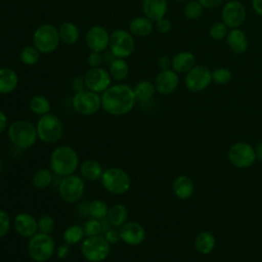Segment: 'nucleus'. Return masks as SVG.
<instances>
[{"label": "nucleus", "mask_w": 262, "mask_h": 262, "mask_svg": "<svg viewBox=\"0 0 262 262\" xmlns=\"http://www.w3.org/2000/svg\"><path fill=\"white\" fill-rule=\"evenodd\" d=\"M13 228L20 236L30 238L38 232L37 219L30 213H18L13 219Z\"/></svg>", "instance_id": "a211bd4d"}, {"label": "nucleus", "mask_w": 262, "mask_h": 262, "mask_svg": "<svg viewBox=\"0 0 262 262\" xmlns=\"http://www.w3.org/2000/svg\"><path fill=\"white\" fill-rule=\"evenodd\" d=\"M2 169H3V162H2V160L0 159V173H1Z\"/></svg>", "instance_id": "5fc2aeb1"}, {"label": "nucleus", "mask_w": 262, "mask_h": 262, "mask_svg": "<svg viewBox=\"0 0 262 262\" xmlns=\"http://www.w3.org/2000/svg\"><path fill=\"white\" fill-rule=\"evenodd\" d=\"M84 232L86 236H93V235H98L100 234V232L102 231V223L100 220L98 219H94V218H90L88 219L84 225Z\"/></svg>", "instance_id": "4c0bfd02"}, {"label": "nucleus", "mask_w": 262, "mask_h": 262, "mask_svg": "<svg viewBox=\"0 0 262 262\" xmlns=\"http://www.w3.org/2000/svg\"><path fill=\"white\" fill-rule=\"evenodd\" d=\"M195 58L192 53L182 51L174 55L172 58V68L175 72L185 73L194 67Z\"/></svg>", "instance_id": "393cba45"}, {"label": "nucleus", "mask_w": 262, "mask_h": 262, "mask_svg": "<svg viewBox=\"0 0 262 262\" xmlns=\"http://www.w3.org/2000/svg\"><path fill=\"white\" fill-rule=\"evenodd\" d=\"M36 129L38 138L48 144L57 142L63 134L61 120L52 113L41 116L36 123Z\"/></svg>", "instance_id": "423d86ee"}, {"label": "nucleus", "mask_w": 262, "mask_h": 262, "mask_svg": "<svg viewBox=\"0 0 262 262\" xmlns=\"http://www.w3.org/2000/svg\"><path fill=\"white\" fill-rule=\"evenodd\" d=\"M195 249L202 254H209L215 246V237L208 231L199 233L194 242Z\"/></svg>", "instance_id": "72a5a7b5"}, {"label": "nucleus", "mask_w": 262, "mask_h": 262, "mask_svg": "<svg viewBox=\"0 0 262 262\" xmlns=\"http://www.w3.org/2000/svg\"><path fill=\"white\" fill-rule=\"evenodd\" d=\"M85 232H84V228L83 226L79 225V224H74L69 226L62 234V238L64 244L69 245V246H75L79 243H81L84 238Z\"/></svg>", "instance_id": "473e14b6"}, {"label": "nucleus", "mask_w": 262, "mask_h": 262, "mask_svg": "<svg viewBox=\"0 0 262 262\" xmlns=\"http://www.w3.org/2000/svg\"><path fill=\"white\" fill-rule=\"evenodd\" d=\"M60 42L67 45H74L80 39V30L78 26L72 21H63L58 27Z\"/></svg>", "instance_id": "4be33fe9"}, {"label": "nucleus", "mask_w": 262, "mask_h": 262, "mask_svg": "<svg viewBox=\"0 0 262 262\" xmlns=\"http://www.w3.org/2000/svg\"><path fill=\"white\" fill-rule=\"evenodd\" d=\"M72 105L76 113L81 116H92L101 107V95L87 88L75 92Z\"/></svg>", "instance_id": "9d476101"}, {"label": "nucleus", "mask_w": 262, "mask_h": 262, "mask_svg": "<svg viewBox=\"0 0 262 262\" xmlns=\"http://www.w3.org/2000/svg\"><path fill=\"white\" fill-rule=\"evenodd\" d=\"M156 28L160 33L166 34L171 30V21L168 18L163 17L156 21Z\"/></svg>", "instance_id": "a18cd8bd"}, {"label": "nucleus", "mask_w": 262, "mask_h": 262, "mask_svg": "<svg viewBox=\"0 0 262 262\" xmlns=\"http://www.w3.org/2000/svg\"><path fill=\"white\" fill-rule=\"evenodd\" d=\"M70 254V246L64 244V245H60L56 248L55 250V255L58 259H66Z\"/></svg>", "instance_id": "49530a36"}, {"label": "nucleus", "mask_w": 262, "mask_h": 262, "mask_svg": "<svg viewBox=\"0 0 262 262\" xmlns=\"http://www.w3.org/2000/svg\"><path fill=\"white\" fill-rule=\"evenodd\" d=\"M38 223V231L42 233H47L50 234L54 228H55V220L51 215H41L37 219Z\"/></svg>", "instance_id": "e433bc0d"}, {"label": "nucleus", "mask_w": 262, "mask_h": 262, "mask_svg": "<svg viewBox=\"0 0 262 262\" xmlns=\"http://www.w3.org/2000/svg\"><path fill=\"white\" fill-rule=\"evenodd\" d=\"M173 191L181 200L188 199L193 191V183L187 176H178L173 182Z\"/></svg>", "instance_id": "bb28decb"}, {"label": "nucleus", "mask_w": 262, "mask_h": 262, "mask_svg": "<svg viewBox=\"0 0 262 262\" xmlns=\"http://www.w3.org/2000/svg\"><path fill=\"white\" fill-rule=\"evenodd\" d=\"M87 210H88V213L91 218L103 220L104 218L107 217L108 207L105 204V202H103L102 200L96 199L89 203Z\"/></svg>", "instance_id": "f704fd0d"}, {"label": "nucleus", "mask_w": 262, "mask_h": 262, "mask_svg": "<svg viewBox=\"0 0 262 262\" xmlns=\"http://www.w3.org/2000/svg\"><path fill=\"white\" fill-rule=\"evenodd\" d=\"M127 218L128 209L125 205L118 203L108 208L107 219L114 227H121L125 222H127Z\"/></svg>", "instance_id": "cd10ccee"}, {"label": "nucleus", "mask_w": 262, "mask_h": 262, "mask_svg": "<svg viewBox=\"0 0 262 262\" xmlns=\"http://www.w3.org/2000/svg\"><path fill=\"white\" fill-rule=\"evenodd\" d=\"M79 166V155L70 145H58L50 155L49 169L56 176L64 177L74 174Z\"/></svg>", "instance_id": "f03ea898"}, {"label": "nucleus", "mask_w": 262, "mask_h": 262, "mask_svg": "<svg viewBox=\"0 0 262 262\" xmlns=\"http://www.w3.org/2000/svg\"><path fill=\"white\" fill-rule=\"evenodd\" d=\"M103 188L113 194H124L131 187V178L122 168L112 167L103 171L100 178Z\"/></svg>", "instance_id": "0eeeda50"}, {"label": "nucleus", "mask_w": 262, "mask_h": 262, "mask_svg": "<svg viewBox=\"0 0 262 262\" xmlns=\"http://www.w3.org/2000/svg\"><path fill=\"white\" fill-rule=\"evenodd\" d=\"M18 85L17 73L8 67L0 68V94L13 92Z\"/></svg>", "instance_id": "412c9836"}, {"label": "nucleus", "mask_w": 262, "mask_h": 262, "mask_svg": "<svg viewBox=\"0 0 262 262\" xmlns=\"http://www.w3.org/2000/svg\"><path fill=\"white\" fill-rule=\"evenodd\" d=\"M141 7L144 16L152 21H157L165 17L168 3L167 0H142Z\"/></svg>", "instance_id": "aec40b11"}, {"label": "nucleus", "mask_w": 262, "mask_h": 262, "mask_svg": "<svg viewBox=\"0 0 262 262\" xmlns=\"http://www.w3.org/2000/svg\"><path fill=\"white\" fill-rule=\"evenodd\" d=\"M11 226V219L7 212L0 209V238L5 236Z\"/></svg>", "instance_id": "a19ab883"}, {"label": "nucleus", "mask_w": 262, "mask_h": 262, "mask_svg": "<svg viewBox=\"0 0 262 262\" xmlns=\"http://www.w3.org/2000/svg\"><path fill=\"white\" fill-rule=\"evenodd\" d=\"M53 181V173L50 169L41 168L37 170L33 177H32V183L35 188L38 189H44L51 185Z\"/></svg>", "instance_id": "2f4dec72"}, {"label": "nucleus", "mask_w": 262, "mask_h": 262, "mask_svg": "<svg viewBox=\"0 0 262 262\" xmlns=\"http://www.w3.org/2000/svg\"><path fill=\"white\" fill-rule=\"evenodd\" d=\"M87 62L89 64L90 68H98L101 67L102 62H103V55L101 54V52H97V51H91L88 55L87 58Z\"/></svg>", "instance_id": "37998d69"}, {"label": "nucleus", "mask_w": 262, "mask_h": 262, "mask_svg": "<svg viewBox=\"0 0 262 262\" xmlns=\"http://www.w3.org/2000/svg\"><path fill=\"white\" fill-rule=\"evenodd\" d=\"M55 243L50 234L37 232L30 237L28 253L35 262H47L55 254Z\"/></svg>", "instance_id": "39448f33"}, {"label": "nucleus", "mask_w": 262, "mask_h": 262, "mask_svg": "<svg viewBox=\"0 0 262 262\" xmlns=\"http://www.w3.org/2000/svg\"><path fill=\"white\" fill-rule=\"evenodd\" d=\"M72 87L75 92H78L80 90H83L86 88L84 77H76L72 81Z\"/></svg>", "instance_id": "de8ad7c7"}, {"label": "nucleus", "mask_w": 262, "mask_h": 262, "mask_svg": "<svg viewBox=\"0 0 262 262\" xmlns=\"http://www.w3.org/2000/svg\"><path fill=\"white\" fill-rule=\"evenodd\" d=\"M108 48L116 58H127L135 49L134 36L127 30L117 29L111 33Z\"/></svg>", "instance_id": "1a4fd4ad"}, {"label": "nucleus", "mask_w": 262, "mask_h": 262, "mask_svg": "<svg viewBox=\"0 0 262 262\" xmlns=\"http://www.w3.org/2000/svg\"><path fill=\"white\" fill-rule=\"evenodd\" d=\"M40 52L34 45L25 46L19 52V59L20 61L28 67H32L39 61Z\"/></svg>", "instance_id": "c9c22d12"}, {"label": "nucleus", "mask_w": 262, "mask_h": 262, "mask_svg": "<svg viewBox=\"0 0 262 262\" xmlns=\"http://www.w3.org/2000/svg\"><path fill=\"white\" fill-rule=\"evenodd\" d=\"M81 253L88 262H102L111 253V245L100 234L87 236L82 241Z\"/></svg>", "instance_id": "6e6552de"}, {"label": "nucleus", "mask_w": 262, "mask_h": 262, "mask_svg": "<svg viewBox=\"0 0 262 262\" xmlns=\"http://www.w3.org/2000/svg\"><path fill=\"white\" fill-rule=\"evenodd\" d=\"M256 154L258 156V158L260 160H262V142L259 143V145L257 146V150H256Z\"/></svg>", "instance_id": "864d4df0"}, {"label": "nucleus", "mask_w": 262, "mask_h": 262, "mask_svg": "<svg viewBox=\"0 0 262 262\" xmlns=\"http://www.w3.org/2000/svg\"><path fill=\"white\" fill-rule=\"evenodd\" d=\"M121 241L128 246H138L145 239L144 227L136 221H127L120 228Z\"/></svg>", "instance_id": "dca6fc26"}, {"label": "nucleus", "mask_w": 262, "mask_h": 262, "mask_svg": "<svg viewBox=\"0 0 262 262\" xmlns=\"http://www.w3.org/2000/svg\"><path fill=\"white\" fill-rule=\"evenodd\" d=\"M179 1H188V0H179Z\"/></svg>", "instance_id": "6e6d98bb"}, {"label": "nucleus", "mask_w": 262, "mask_h": 262, "mask_svg": "<svg viewBox=\"0 0 262 262\" xmlns=\"http://www.w3.org/2000/svg\"><path fill=\"white\" fill-rule=\"evenodd\" d=\"M159 68L162 70H168L170 67H172V59H170L168 56H162L160 57L158 61Z\"/></svg>", "instance_id": "8fccbe9b"}, {"label": "nucleus", "mask_w": 262, "mask_h": 262, "mask_svg": "<svg viewBox=\"0 0 262 262\" xmlns=\"http://www.w3.org/2000/svg\"><path fill=\"white\" fill-rule=\"evenodd\" d=\"M228 158L230 162L237 168H247L254 163L256 152L248 143L237 142L230 147Z\"/></svg>", "instance_id": "4468645a"}, {"label": "nucleus", "mask_w": 262, "mask_h": 262, "mask_svg": "<svg viewBox=\"0 0 262 262\" xmlns=\"http://www.w3.org/2000/svg\"><path fill=\"white\" fill-rule=\"evenodd\" d=\"M179 83L178 76L174 70H162L155 79L156 90L163 94L167 95L175 91Z\"/></svg>", "instance_id": "6ab92c4d"}, {"label": "nucleus", "mask_w": 262, "mask_h": 262, "mask_svg": "<svg viewBox=\"0 0 262 262\" xmlns=\"http://www.w3.org/2000/svg\"><path fill=\"white\" fill-rule=\"evenodd\" d=\"M112 80L108 71L101 67L90 68L84 75L86 88L99 94L104 92L112 85Z\"/></svg>", "instance_id": "f8f14e48"}, {"label": "nucleus", "mask_w": 262, "mask_h": 262, "mask_svg": "<svg viewBox=\"0 0 262 262\" xmlns=\"http://www.w3.org/2000/svg\"><path fill=\"white\" fill-rule=\"evenodd\" d=\"M154 30L152 20L146 16H137L129 24V32L134 37H146Z\"/></svg>", "instance_id": "5701e85b"}, {"label": "nucleus", "mask_w": 262, "mask_h": 262, "mask_svg": "<svg viewBox=\"0 0 262 262\" xmlns=\"http://www.w3.org/2000/svg\"><path fill=\"white\" fill-rule=\"evenodd\" d=\"M7 136L10 143L19 149L31 148L38 139L36 125L26 120L12 122L7 127Z\"/></svg>", "instance_id": "7ed1b4c3"}, {"label": "nucleus", "mask_w": 262, "mask_h": 262, "mask_svg": "<svg viewBox=\"0 0 262 262\" xmlns=\"http://www.w3.org/2000/svg\"><path fill=\"white\" fill-rule=\"evenodd\" d=\"M103 168L95 160L89 159L84 161L80 165V174L84 179H87L89 181H95V180H100L102 173H103Z\"/></svg>", "instance_id": "b1692460"}, {"label": "nucleus", "mask_w": 262, "mask_h": 262, "mask_svg": "<svg viewBox=\"0 0 262 262\" xmlns=\"http://www.w3.org/2000/svg\"><path fill=\"white\" fill-rule=\"evenodd\" d=\"M203 12V6L199 1H189L184 7V14L188 18H198Z\"/></svg>", "instance_id": "58836bf2"}, {"label": "nucleus", "mask_w": 262, "mask_h": 262, "mask_svg": "<svg viewBox=\"0 0 262 262\" xmlns=\"http://www.w3.org/2000/svg\"><path fill=\"white\" fill-rule=\"evenodd\" d=\"M135 103L133 88L127 84L111 85L101 93V107L111 116H124L133 110Z\"/></svg>", "instance_id": "f257e3e1"}, {"label": "nucleus", "mask_w": 262, "mask_h": 262, "mask_svg": "<svg viewBox=\"0 0 262 262\" xmlns=\"http://www.w3.org/2000/svg\"><path fill=\"white\" fill-rule=\"evenodd\" d=\"M133 91H134L136 100L146 101L154 96L156 87H155V84L151 83L150 81L142 80V81H139L133 87Z\"/></svg>", "instance_id": "7c9ffc66"}, {"label": "nucleus", "mask_w": 262, "mask_h": 262, "mask_svg": "<svg viewBox=\"0 0 262 262\" xmlns=\"http://www.w3.org/2000/svg\"><path fill=\"white\" fill-rule=\"evenodd\" d=\"M252 5L254 10L259 14L262 15V0H253Z\"/></svg>", "instance_id": "603ef678"}, {"label": "nucleus", "mask_w": 262, "mask_h": 262, "mask_svg": "<svg viewBox=\"0 0 262 262\" xmlns=\"http://www.w3.org/2000/svg\"><path fill=\"white\" fill-rule=\"evenodd\" d=\"M104 238L106 239V242L110 245H115L118 242L121 241V236H120V231L119 229H117V227L114 228H108L105 232H104Z\"/></svg>", "instance_id": "c03bdc74"}, {"label": "nucleus", "mask_w": 262, "mask_h": 262, "mask_svg": "<svg viewBox=\"0 0 262 262\" xmlns=\"http://www.w3.org/2000/svg\"><path fill=\"white\" fill-rule=\"evenodd\" d=\"M32 41L41 54H49L55 51L60 43L58 29L49 23L42 24L34 31Z\"/></svg>", "instance_id": "20e7f679"}, {"label": "nucleus", "mask_w": 262, "mask_h": 262, "mask_svg": "<svg viewBox=\"0 0 262 262\" xmlns=\"http://www.w3.org/2000/svg\"><path fill=\"white\" fill-rule=\"evenodd\" d=\"M29 108L33 114L41 117L43 115L50 113L51 103L46 96L42 94H37L30 99Z\"/></svg>", "instance_id": "c756f323"}, {"label": "nucleus", "mask_w": 262, "mask_h": 262, "mask_svg": "<svg viewBox=\"0 0 262 262\" xmlns=\"http://www.w3.org/2000/svg\"><path fill=\"white\" fill-rule=\"evenodd\" d=\"M246 18V9L244 5L238 1H230L225 4L222 9L223 23L232 29H236Z\"/></svg>", "instance_id": "f3484780"}, {"label": "nucleus", "mask_w": 262, "mask_h": 262, "mask_svg": "<svg viewBox=\"0 0 262 262\" xmlns=\"http://www.w3.org/2000/svg\"><path fill=\"white\" fill-rule=\"evenodd\" d=\"M212 80V73L204 66H194L185 77V85L188 90L199 92L204 90Z\"/></svg>", "instance_id": "ddd939ff"}, {"label": "nucleus", "mask_w": 262, "mask_h": 262, "mask_svg": "<svg viewBox=\"0 0 262 262\" xmlns=\"http://www.w3.org/2000/svg\"><path fill=\"white\" fill-rule=\"evenodd\" d=\"M227 33V26L224 23H215L210 28V36L213 39H222Z\"/></svg>", "instance_id": "79ce46f5"}, {"label": "nucleus", "mask_w": 262, "mask_h": 262, "mask_svg": "<svg viewBox=\"0 0 262 262\" xmlns=\"http://www.w3.org/2000/svg\"><path fill=\"white\" fill-rule=\"evenodd\" d=\"M227 44L230 49L236 53H243L248 48V40L243 31L236 29L231 30L227 35Z\"/></svg>", "instance_id": "a878e982"}, {"label": "nucleus", "mask_w": 262, "mask_h": 262, "mask_svg": "<svg viewBox=\"0 0 262 262\" xmlns=\"http://www.w3.org/2000/svg\"><path fill=\"white\" fill-rule=\"evenodd\" d=\"M222 1H223V0H199L200 4H201L203 7L209 8V9L218 7V6L222 3Z\"/></svg>", "instance_id": "09e8293b"}, {"label": "nucleus", "mask_w": 262, "mask_h": 262, "mask_svg": "<svg viewBox=\"0 0 262 262\" xmlns=\"http://www.w3.org/2000/svg\"><path fill=\"white\" fill-rule=\"evenodd\" d=\"M108 73L113 80L121 82L129 75V66L125 58H114L110 62Z\"/></svg>", "instance_id": "c85d7f7f"}, {"label": "nucleus", "mask_w": 262, "mask_h": 262, "mask_svg": "<svg viewBox=\"0 0 262 262\" xmlns=\"http://www.w3.org/2000/svg\"><path fill=\"white\" fill-rule=\"evenodd\" d=\"M7 123H8V119L6 114L0 110V134H2L7 128Z\"/></svg>", "instance_id": "3c124183"}, {"label": "nucleus", "mask_w": 262, "mask_h": 262, "mask_svg": "<svg viewBox=\"0 0 262 262\" xmlns=\"http://www.w3.org/2000/svg\"><path fill=\"white\" fill-rule=\"evenodd\" d=\"M110 36L111 33H108L104 27L94 25L90 27L86 33V45L91 51L102 52L108 47Z\"/></svg>", "instance_id": "2eb2a0df"}, {"label": "nucleus", "mask_w": 262, "mask_h": 262, "mask_svg": "<svg viewBox=\"0 0 262 262\" xmlns=\"http://www.w3.org/2000/svg\"><path fill=\"white\" fill-rule=\"evenodd\" d=\"M212 79L217 84H226L231 79V73L225 68H218L212 73Z\"/></svg>", "instance_id": "ea45409f"}, {"label": "nucleus", "mask_w": 262, "mask_h": 262, "mask_svg": "<svg viewBox=\"0 0 262 262\" xmlns=\"http://www.w3.org/2000/svg\"><path fill=\"white\" fill-rule=\"evenodd\" d=\"M84 191V179L75 174L62 177L58 184V194L60 199L69 204H74L80 201Z\"/></svg>", "instance_id": "9b49d317"}]
</instances>
